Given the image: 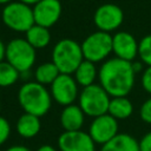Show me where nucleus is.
Listing matches in <instances>:
<instances>
[{
	"label": "nucleus",
	"mask_w": 151,
	"mask_h": 151,
	"mask_svg": "<svg viewBox=\"0 0 151 151\" xmlns=\"http://www.w3.org/2000/svg\"><path fill=\"white\" fill-rule=\"evenodd\" d=\"M37 50L24 38H15L6 45L5 60L15 67L20 74L29 72L37 58Z\"/></svg>",
	"instance_id": "5"
},
{
	"label": "nucleus",
	"mask_w": 151,
	"mask_h": 151,
	"mask_svg": "<svg viewBox=\"0 0 151 151\" xmlns=\"http://www.w3.org/2000/svg\"><path fill=\"white\" fill-rule=\"evenodd\" d=\"M107 113L116 118L117 120L126 119L131 117L133 113V105L131 100L124 96V97H111Z\"/></svg>",
	"instance_id": "17"
},
{
	"label": "nucleus",
	"mask_w": 151,
	"mask_h": 151,
	"mask_svg": "<svg viewBox=\"0 0 151 151\" xmlns=\"http://www.w3.org/2000/svg\"><path fill=\"white\" fill-rule=\"evenodd\" d=\"M139 116L144 123L151 124V97L142 104L139 110Z\"/></svg>",
	"instance_id": "24"
},
{
	"label": "nucleus",
	"mask_w": 151,
	"mask_h": 151,
	"mask_svg": "<svg viewBox=\"0 0 151 151\" xmlns=\"http://www.w3.org/2000/svg\"><path fill=\"white\" fill-rule=\"evenodd\" d=\"M100 151H139V143L127 133H118L101 145Z\"/></svg>",
	"instance_id": "16"
},
{
	"label": "nucleus",
	"mask_w": 151,
	"mask_h": 151,
	"mask_svg": "<svg viewBox=\"0 0 151 151\" xmlns=\"http://www.w3.org/2000/svg\"><path fill=\"white\" fill-rule=\"evenodd\" d=\"M112 52L117 58L133 61L138 55V41L129 32H117L112 35Z\"/></svg>",
	"instance_id": "13"
},
{
	"label": "nucleus",
	"mask_w": 151,
	"mask_h": 151,
	"mask_svg": "<svg viewBox=\"0 0 151 151\" xmlns=\"http://www.w3.org/2000/svg\"><path fill=\"white\" fill-rule=\"evenodd\" d=\"M85 113L80 109L79 105L71 104L64 106V110L60 114V125L63 126L64 131H77L81 130L84 125Z\"/></svg>",
	"instance_id": "14"
},
{
	"label": "nucleus",
	"mask_w": 151,
	"mask_h": 151,
	"mask_svg": "<svg viewBox=\"0 0 151 151\" xmlns=\"http://www.w3.org/2000/svg\"><path fill=\"white\" fill-rule=\"evenodd\" d=\"M80 46L84 59L96 64L105 60L112 52V35L107 32L97 31L87 35Z\"/></svg>",
	"instance_id": "7"
},
{
	"label": "nucleus",
	"mask_w": 151,
	"mask_h": 151,
	"mask_svg": "<svg viewBox=\"0 0 151 151\" xmlns=\"http://www.w3.org/2000/svg\"><path fill=\"white\" fill-rule=\"evenodd\" d=\"M88 133L96 144L104 145L116 134H118V120L109 113L93 118Z\"/></svg>",
	"instance_id": "10"
},
{
	"label": "nucleus",
	"mask_w": 151,
	"mask_h": 151,
	"mask_svg": "<svg viewBox=\"0 0 151 151\" xmlns=\"http://www.w3.org/2000/svg\"><path fill=\"white\" fill-rule=\"evenodd\" d=\"M83 60L81 46L73 39H61L52 50V63L58 67L60 73L72 74Z\"/></svg>",
	"instance_id": "3"
},
{
	"label": "nucleus",
	"mask_w": 151,
	"mask_h": 151,
	"mask_svg": "<svg viewBox=\"0 0 151 151\" xmlns=\"http://www.w3.org/2000/svg\"><path fill=\"white\" fill-rule=\"evenodd\" d=\"M59 74H60V71L58 70V67L52 61L40 64L34 71L35 81H38L39 84L45 85V86L51 85L57 79V77Z\"/></svg>",
	"instance_id": "20"
},
{
	"label": "nucleus",
	"mask_w": 151,
	"mask_h": 151,
	"mask_svg": "<svg viewBox=\"0 0 151 151\" xmlns=\"http://www.w3.org/2000/svg\"><path fill=\"white\" fill-rule=\"evenodd\" d=\"M5 53H6V45L0 39V63L2 60H5Z\"/></svg>",
	"instance_id": "28"
},
{
	"label": "nucleus",
	"mask_w": 151,
	"mask_h": 151,
	"mask_svg": "<svg viewBox=\"0 0 151 151\" xmlns=\"http://www.w3.org/2000/svg\"><path fill=\"white\" fill-rule=\"evenodd\" d=\"M138 57L146 66H151V34L145 35L138 42Z\"/></svg>",
	"instance_id": "22"
},
{
	"label": "nucleus",
	"mask_w": 151,
	"mask_h": 151,
	"mask_svg": "<svg viewBox=\"0 0 151 151\" xmlns=\"http://www.w3.org/2000/svg\"><path fill=\"white\" fill-rule=\"evenodd\" d=\"M6 151H31V150L24 145H13V146L8 147Z\"/></svg>",
	"instance_id": "27"
},
{
	"label": "nucleus",
	"mask_w": 151,
	"mask_h": 151,
	"mask_svg": "<svg viewBox=\"0 0 151 151\" xmlns=\"http://www.w3.org/2000/svg\"><path fill=\"white\" fill-rule=\"evenodd\" d=\"M15 129L20 137L33 138L40 132V129H41L40 117L25 112L18 118Z\"/></svg>",
	"instance_id": "15"
},
{
	"label": "nucleus",
	"mask_w": 151,
	"mask_h": 151,
	"mask_svg": "<svg viewBox=\"0 0 151 151\" xmlns=\"http://www.w3.org/2000/svg\"><path fill=\"white\" fill-rule=\"evenodd\" d=\"M132 67H133V71L137 73V72H139V71H142L143 70V63L140 61H138V63H134V61H132Z\"/></svg>",
	"instance_id": "30"
},
{
	"label": "nucleus",
	"mask_w": 151,
	"mask_h": 151,
	"mask_svg": "<svg viewBox=\"0 0 151 151\" xmlns=\"http://www.w3.org/2000/svg\"><path fill=\"white\" fill-rule=\"evenodd\" d=\"M37 151H58V150H57L55 147H53L52 145L46 144V145H41L40 147H38Z\"/></svg>",
	"instance_id": "29"
},
{
	"label": "nucleus",
	"mask_w": 151,
	"mask_h": 151,
	"mask_svg": "<svg viewBox=\"0 0 151 151\" xmlns=\"http://www.w3.org/2000/svg\"><path fill=\"white\" fill-rule=\"evenodd\" d=\"M9 134H11V124L5 117L0 116V146L5 144Z\"/></svg>",
	"instance_id": "23"
},
{
	"label": "nucleus",
	"mask_w": 151,
	"mask_h": 151,
	"mask_svg": "<svg viewBox=\"0 0 151 151\" xmlns=\"http://www.w3.org/2000/svg\"><path fill=\"white\" fill-rule=\"evenodd\" d=\"M20 78V72L13 67L8 61L0 63V87H9L14 85Z\"/></svg>",
	"instance_id": "21"
},
{
	"label": "nucleus",
	"mask_w": 151,
	"mask_h": 151,
	"mask_svg": "<svg viewBox=\"0 0 151 151\" xmlns=\"http://www.w3.org/2000/svg\"><path fill=\"white\" fill-rule=\"evenodd\" d=\"M110 99L111 97L104 90V87L100 84L96 83L83 87L78 97L80 109L83 110L85 116L92 118L107 113Z\"/></svg>",
	"instance_id": "4"
},
{
	"label": "nucleus",
	"mask_w": 151,
	"mask_h": 151,
	"mask_svg": "<svg viewBox=\"0 0 151 151\" xmlns=\"http://www.w3.org/2000/svg\"><path fill=\"white\" fill-rule=\"evenodd\" d=\"M31 46H33L35 50L45 48L51 42V33L47 27L40 26L34 24L27 32L25 38Z\"/></svg>",
	"instance_id": "19"
},
{
	"label": "nucleus",
	"mask_w": 151,
	"mask_h": 151,
	"mask_svg": "<svg viewBox=\"0 0 151 151\" xmlns=\"http://www.w3.org/2000/svg\"><path fill=\"white\" fill-rule=\"evenodd\" d=\"M19 1H21V2H24V4H26V5H29V6H34L37 2H39L40 0H19Z\"/></svg>",
	"instance_id": "31"
},
{
	"label": "nucleus",
	"mask_w": 151,
	"mask_h": 151,
	"mask_svg": "<svg viewBox=\"0 0 151 151\" xmlns=\"http://www.w3.org/2000/svg\"><path fill=\"white\" fill-rule=\"evenodd\" d=\"M13 0H0V5H7L9 2H12Z\"/></svg>",
	"instance_id": "32"
},
{
	"label": "nucleus",
	"mask_w": 151,
	"mask_h": 151,
	"mask_svg": "<svg viewBox=\"0 0 151 151\" xmlns=\"http://www.w3.org/2000/svg\"><path fill=\"white\" fill-rule=\"evenodd\" d=\"M1 19L5 26L15 32H27L35 22L33 7L21 1H12L5 5L1 12Z\"/></svg>",
	"instance_id": "6"
},
{
	"label": "nucleus",
	"mask_w": 151,
	"mask_h": 151,
	"mask_svg": "<svg viewBox=\"0 0 151 151\" xmlns=\"http://www.w3.org/2000/svg\"><path fill=\"white\" fill-rule=\"evenodd\" d=\"M73 74L78 85L81 87H86L88 85L94 84V80L98 77V70L94 63L84 59L81 64L77 67V70L73 72Z\"/></svg>",
	"instance_id": "18"
},
{
	"label": "nucleus",
	"mask_w": 151,
	"mask_h": 151,
	"mask_svg": "<svg viewBox=\"0 0 151 151\" xmlns=\"http://www.w3.org/2000/svg\"><path fill=\"white\" fill-rule=\"evenodd\" d=\"M124 20V13L114 4H104L99 6L93 15V22L98 31L112 32L120 27Z\"/></svg>",
	"instance_id": "9"
},
{
	"label": "nucleus",
	"mask_w": 151,
	"mask_h": 151,
	"mask_svg": "<svg viewBox=\"0 0 151 151\" xmlns=\"http://www.w3.org/2000/svg\"><path fill=\"white\" fill-rule=\"evenodd\" d=\"M140 83H142V87L147 93L151 94V66H146V68L143 71Z\"/></svg>",
	"instance_id": "25"
},
{
	"label": "nucleus",
	"mask_w": 151,
	"mask_h": 151,
	"mask_svg": "<svg viewBox=\"0 0 151 151\" xmlns=\"http://www.w3.org/2000/svg\"><path fill=\"white\" fill-rule=\"evenodd\" d=\"M18 101L26 113L42 117L51 109L52 96L45 85L38 81H27L18 91Z\"/></svg>",
	"instance_id": "2"
},
{
	"label": "nucleus",
	"mask_w": 151,
	"mask_h": 151,
	"mask_svg": "<svg viewBox=\"0 0 151 151\" xmlns=\"http://www.w3.org/2000/svg\"><path fill=\"white\" fill-rule=\"evenodd\" d=\"M99 84L110 94V97L127 96L136 79V72L132 67V61L120 58H110L103 63L98 71Z\"/></svg>",
	"instance_id": "1"
},
{
	"label": "nucleus",
	"mask_w": 151,
	"mask_h": 151,
	"mask_svg": "<svg viewBox=\"0 0 151 151\" xmlns=\"http://www.w3.org/2000/svg\"><path fill=\"white\" fill-rule=\"evenodd\" d=\"M58 147L60 151H94L96 143L88 132L64 131L58 138Z\"/></svg>",
	"instance_id": "11"
},
{
	"label": "nucleus",
	"mask_w": 151,
	"mask_h": 151,
	"mask_svg": "<svg viewBox=\"0 0 151 151\" xmlns=\"http://www.w3.org/2000/svg\"><path fill=\"white\" fill-rule=\"evenodd\" d=\"M61 4L59 0H40L33 6V17L37 25L52 27L61 17Z\"/></svg>",
	"instance_id": "12"
},
{
	"label": "nucleus",
	"mask_w": 151,
	"mask_h": 151,
	"mask_svg": "<svg viewBox=\"0 0 151 151\" xmlns=\"http://www.w3.org/2000/svg\"><path fill=\"white\" fill-rule=\"evenodd\" d=\"M52 99L61 106H67L74 103L79 97V85L71 74L60 73L51 84Z\"/></svg>",
	"instance_id": "8"
},
{
	"label": "nucleus",
	"mask_w": 151,
	"mask_h": 151,
	"mask_svg": "<svg viewBox=\"0 0 151 151\" xmlns=\"http://www.w3.org/2000/svg\"><path fill=\"white\" fill-rule=\"evenodd\" d=\"M138 143H139V151H151V132L144 134Z\"/></svg>",
	"instance_id": "26"
}]
</instances>
